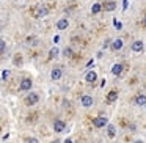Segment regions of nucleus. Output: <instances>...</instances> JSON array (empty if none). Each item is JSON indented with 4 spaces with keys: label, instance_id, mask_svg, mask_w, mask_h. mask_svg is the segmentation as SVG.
I'll return each mask as SVG.
<instances>
[{
    "label": "nucleus",
    "instance_id": "nucleus-1",
    "mask_svg": "<svg viewBox=\"0 0 146 143\" xmlns=\"http://www.w3.org/2000/svg\"><path fill=\"white\" fill-rule=\"evenodd\" d=\"M49 13V10L46 7H42V5H36V7L32 8V16L35 17V19H42V17H46Z\"/></svg>",
    "mask_w": 146,
    "mask_h": 143
},
{
    "label": "nucleus",
    "instance_id": "nucleus-2",
    "mask_svg": "<svg viewBox=\"0 0 146 143\" xmlns=\"http://www.w3.org/2000/svg\"><path fill=\"white\" fill-rule=\"evenodd\" d=\"M93 124H94V127H98V129L105 127L108 124V118L105 116V115H99V116H96L94 120H93Z\"/></svg>",
    "mask_w": 146,
    "mask_h": 143
},
{
    "label": "nucleus",
    "instance_id": "nucleus-3",
    "mask_svg": "<svg viewBox=\"0 0 146 143\" xmlns=\"http://www.w3.org/2000/svg\"><path fill=\"white\" fill-rule=\"evenodd\" d=\"M32 85H33V80L30 79V77H25V79L21 80V83H19V90H21V91H30Z\"/></svg>",
    "mask_w": 146,
    "mask_h": 143
},
{
    "label": "nucleus",
    "instance_id": "nucleus-4",
    "mask_svg": "<svg viewBox=\"0 0 146 143\" xmlns=\"http://www.w3.org/2000/svg\"><path fill=\"white\" fill-rule=\"evenodd\" d=\"M116 2L115 0H105L104 3H102V10L104 11H107V13H110V11H115L116 10Z\"/></svg>",
    "mask_w": 146,
    "mask_h": 143
},
{
    "label": "nucleus",
    "instance_id": "nucleus-5",
    "mask_svg": "<svg viewBox=\"0 0 146 143\" xmlns=\"http://www.w3.org/2000/svg\"><path fill=\"white\" fill-rule=\"evenodd\" d=\"M39 101V94L38 93H29V96L25 98V104L27 105H36Z\"/></svg>",
    "mask_w": 146,
    "mask_h": 143
},
{
    "label": "nucleus",
    "instance_id": "nucleus-6",
    "mask_svg": "<svg viewBox=\"0 0 146 143\" xmlns=\"http://www.w3.org/2000/svg\"><path fill=\"white\" fill-rule=\"evenodd\" d=\"M85 80H86V83H90V85L96 83V80H98V72H96V71H88V72L85 74Z\"/></svg>",
    "mask_w": 146,
    "mask_h": 143
},
{
    "label": "nucleus",
    "instance_id": "nucleus-7",
    "mask_svg": "<svg viewBox=\"0 0 146 143\" xmlns=\"http://www.w3.org/2000/svg\"><path fill=\"white\" fill-rule=\"evenodd\" d=\"M130 49H132V52H143V49H145V44H143L141 39H137V41H133L132 44H130Z\"/></svg>",
    "mask_w": 146,
    "mask_h": 143
},
{
    "label": "nucleus",
    "instance_id": "nucleus-8",
    "mask_svg": "<svg viewBox=\"0 0 146 143\" xmlns=\"http://www.w3.org/2000/svg\"><path fill=\"white\" fill-rule=\"evenodd\" d=\"M64 129H66V123H64L63 120H55L54 121V130L55 132L60 134V132H63Z\"/></svg>",
    "mask_w": 146,
    "mask_h": 143
},
{
    "label": "nucleus",
    "instance_id": "nucleus-9",
    "mask_svg": "<svg viewBox=\"0 0 146 143\" xmlns=\"http://www.w3.org/2000/svg\"><path fill=\"white\" fill-rule=\"evenodd\" d=\"M133 102H135V105H138V107H146V94H143V93L137 94L135 99H133Z\"/></svg>",
    "mask_w": 146,
    "mask_h": 143
},
{
    "label": "nucleus",
    "instance_id": "nucleus-10",
    "mask_svg": "<svg viewBox=\"0 0 146 143\" xmlns=\"http://www.w3.org/2000/svg\"><path fill=\"white\" fill-rule=\"evenodd\" d=\"M80 102H82V105H83V107H86V108H90L93 104H94V101H93V98L90 94H83L82 99H80Z\"/></svg>",
    "mask_w": 146,
    "mask_h": 143
},
{
    "label": "nucleus",
    "instance_id": "nucleus-11",
    "mask_svg": "<svg viewBox=\"0 0 146 143\" xmlns=\"http://www.w3.org/2000/svg\"><path fill=\"white\" fill-rule=\"evenodd\" d=\"M123 71H124V65L123 63H115L113 66H111V74L113 76H121L123 74Z\"/></svg>",
    "mask_w": 146,
    "mask_h": 143
},
{
    "label": "nucleus",
    "instance_id": "nucleus-12",
    "mask_svg": "<svg viewBox=\"0 0 146 143\" xmlns=\"http://www.w3.org/2000/svg\"><path fill=\"white\" fill-rule=\"evenodd\" d=\"M61 76H63V69H61V66H57V68L52 69V72H50L52 80H60Z\"/></svg>",
    "mask_w": 146,
    "mask_h": 143
},
{
    "label": "nucleus",
    "instance_id": "nucleus-13",
    "mask_svg": "<svg viewBox=\"0 0 146 143\" xmlns=\"http://www.w3.org/2000/svg\"><path fill=\"white\" fill-rule=\"evenodd\" d=\"M123 46H124V41L121 38H116L115 41H111V51H115V52H118V51H121L123 49Z\"/></svg>",
    "mask_w": 146,
    "mask_h": 143
},
{
    "label": "nucleus",
    "instance_id": "nucleus-14",
    "mask_svg": "<svg viewBox=\"0 0 146 143\" xmlns=\"http://www.w3.org/2000/svg\"><path fill=\"white\" fill-rule=\"evenodd\" d=\"M116 99H118V90H111V91H108L105 101H107V104H111V102H115Z\"/></svg>",
    "mask_w": 146,
    "mask_h": 143
},
{
    "label": "nucleus",
    "instance_id": "nucleus-15",
    "mask_svg": "<svg viewBox=\"0 0 146 143\" xmlns=\"http://www.w3.org/2000/svg\"><path fill=\"white\" fill-rule=\"evenodd\" d=\"M68 27H69V21L64 19V17H63V19H60V21L57 22V30H66Z\"/></svg>",
    "mask_w": 146,
    "mask_h": 143
},
{
    "label": "nucleus",
    "instance_id": "nucleus-16",
    "mask_svg": "<svg viewBox=\"0 0 146 143\" xmlns=\"http://www.w3.org/2000/svg\"><path fill=\"white\" fill-rule=\"evenodd\" d=\"M107 135H108V138H115V135H116V127L110 123L107 124Z\"/></svg>",
    "mask_w": 146,
    "mask_h": 143
},
{
    "label": "nucleus",
    "instance_id": "nucleus-17",
    "mask_svg": "<svg viewBox=\"0 0 146 143\" xmlns=\"http://www.w3.org/2000/svg\"><path fill=\"white\" fill-rule=\"evenodd\" d=\"M58 55H60V49H58V47H52L50 52H49V60H54V58H57Z\"/></svg>",
    "mask_w": 146,
    "mask_h": 143
},
{
    "label": "nucleus",
    "instance_id": "nucleus-18",
    "mask_svg": "<svg viewBox=\"0 0 146 143\" xmlns=\"http://www.w3.org/2000/svg\"><path fill=\"white\" fill-rule=\"evenodd\" d=\"M102 11V3H94L91 7V14H98Z\"/></svg>",
    "mask_w": 146,
    "mask_h": 143
},
{
    "label": "nucleus",
    "instance_id": "nucleus-19",
    "mask_svg": "<svg viewBox=\"0 0 146 143\" xmlns=\"http://www.w3.org/2000/svg\"><path fill=\"white\" fill-rule=\"evenodd\" d=\"M63 55H64V57H66V58H71V57H72V55H74L72 49H71V47H66V49H64V51H63Z\"/></svg>",
    "mask_w": 146,
    "mask_h": 143
},
{
    "label": "nucleus",
    "instance_id": "nucleus-20",
    "mask_svg": "<svg viewBox=\"0 0 146 143\" xmlns=\"http://www.w3.org/2000/svg\"><path fill=\"white\" fill-rule=\"evenodd\" d=\"M5 49H7V43H5L3 39H0V55L5 52Z\"/></svg>",
    "mask_w": 146,
    "mask_h": 143
},
{
    "label": "nucleus",
    "instance_id": "nucleus-21",
    "mask_svg": "<svg viewBox=\"0 0 146 143\" xmlns=\"http://www.w3.org/2000/svg\"><path fill=\"white\" fill-rule=\"evenodd\" d=\"M14 63H16V65L22 63V57H21V54H16V57H14Z\"/></svg>",
    "mask_w": 146,
    "mask_h": 143
},
{
    "label": "nucleus",
    "instance_id": "nucleus-22",
    "mask_svg": "<svg viewBox=\"0 0 146 143\" xmlns=\"http://www.w3.org/2000/svg\"><path fill=\"white\" fill-rule=\"evenodd\" d=\"M8 77H10V71H3V72H2V79L7 80Z\"/></svg>",
    "mask_w": 146,
    "mask_h": 143
},
{
    "label": "nucleus",
    "instance_id": "nucleus-23",
    "mask_svg": "<svg viewBox=\"0 0 146 143\" xmlns=\"http://www.w3.org/2000/svg\"><path fill=\"white\" fill-rule=\"evenodd\" d=\"M115 27H116L118 30H121V29H123V24H121V22H118V21L115 19Z\"/></svg>",
    "mask_w": 146,
    "mask_h": 143
},
{
    "label": "nucleus",
    "instance_id": "nucleus-24",
    "mask_svg": "<svg viewBox=\"0 0 146 143\" xmlns=\"http://www.w3.org/2000/svg\"><path fill=\"white\" fill-rule=\"evenodd\" d=\"M129 7V0H123V10H127Z\"/></svg>",
    "mask_w": 146,
    "mask_h": 143
},
{
    "label": "nucleus",
    "instance_id": "nucleus-25",
    "mask_svg": "<svg viewBox=\"0 0 146 143\" xmlns=\"http://www.w3.org/2000/svg\"><path fill=\"white\" fill-rule=\"evenodd\" d=\"M108 46H111V41H110V39H107V41L104 43V46H102V47H104V49H107Z\"/></svg>",
    "mask_w": 146,
    "mask_h": 143
},
{
    "label": "nucleus",
    "instance_id": "nucleus-26",
    "mask_svg": "<svg viewBox=\"0 0 146 143\" xmlns=\"http://www.w3.org/2000/svg\"><path fill=\"white\" fill-rule=\"evenodd\" d=\"M27 143H38V138H27Z\"/></svg>",
    "mask_w": 146,
    "mask_h": 143
},
{
    "label": "nucleus",
    "instance_id": "nucleus-27",
    "mask_svg": "<svg viewBox=\"0 0 146 143\" xmlns=\"http://www.w3.org/2000/svg\"><path fill=\"white\" fill-rule=\"evenodd\" d=\"M141 25H143V27H145V29H146V14H145V16H143V21H141Z\"/></svg>",
    "mask_w": 146,
    "mask_h": 143
},
{
    "label": "nucleus",
    "instance_id": "nucleus-28",
    "mask_svg": "<svg viewBox=\"0 0 146 143\" xmlns=\"http://www.w3.org/2000/svg\"><path fill=\"white\" fill-rule=\"evenodd\" d=\"M63 143H74V142H72V140H71V138H66V140H64Z\"/></svg>",
    "mask_w": 146,
    "mask_h": 143
},
{
    "label": "nucleus",
    "instance_id": "nucleus-29",
    "mask_svg": "<svg viewBox=\"0 0 146 143\" xmlns=\"http://www.w3.org/2000/svg\"><path fill=\"white\" fill-rule=\"evenodd\" d=\"M133 143H145V142H143V140H135Z\"/></svg>",
    "mask_w": 146,
    "mask_h": 143
},
{
    "label": "nucleus",
    "instance_id": "nucleus-30",
    "mask_svg": "<svg viewBox=\"0 0 146 143\" xmlns=\"http://www.w3.org/2000/svg\"><path fill=\"white\" fill-rule=\"evenodd\" d=\"M50 143H61L60 140H54V142H50Z\"/></svg>",
    "mask_w": 146,
    "mask_h": 143
}]
</instances>
